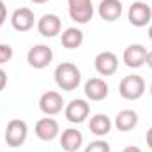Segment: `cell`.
Instances as JSON below:
<instances>
[{
    "label": "cell",
    "mask_w": 152,
    "mask_h": 152,
    "mask_svg": "<svg viewBox=\"0 0 152 152\" xmlns=\"http://www.w3.org/2000/svg\"><path fill=\"white\" fill-rule=\"evenodd\" d=\"M83 90H85L87 99H90V101H103V99L108 97L110 87H108V83L103 78H90L85 83Z\"/></svg>",
    "instance_id": "14"
},
{
    "label": "cell",
    "mask_w": 152,
    "mask_h": 152,
    "mask_svg": "<svg viewBox=\"0 0 152 152\" xmlns=\"http://www.w3.org/2000/svg\"><path fill=\"white\" fill-rule=\"evenodd\" d=\"M122 152H142V149H140V147H136V145H127Z\"/></svg>",
    "instance_id": "25"
},
{
    "label": "cell",
    "mask_w": 152,
    "mask_h": 152,
    "mask_svg": "<svg viewBox=\"0 0 152 152\" xmlns=\"http://www.w3.org/2000/svg\"><path fill=\"white\" fill-rule=\"evenodd\" d=\"M149 39H151V41H152V25H151V27H149Z\"/></svg>",
    "instance_id": "28"
},
{
    "label": "cell",
    "mask_w": 152,
    "mask_h": 152,
    "mask_svg": "<svg viewBox=\"0 0 152 152\" xmlns=\"http://www.w3.org/2000/svg\"><path fill=\"white\" fill-rule=\"evenodd\" d=\"M55 83L60 90H66V92H73L80 87L81 83V73L80 69L76 67L73 62H62L55 67Z\"/></svg>",
    "instance_id": "1"
},
{
    "label": "cell",
    "mask_w": 152,
    "mask_h": 152,
    "mask_svg": "<svg viewBox=\"0 0 152 152\" xmlns=\"http://www.w3.org/2000/svg\"><path fill=\"white\" fill-rule=\"evenodd\" d=\"M118 94L126 101H136L145 94V80L140 75L124 76L118 83Z\"/></svg>",
    "instance_id": "2"
},
{
    "label": "cell",
    "mask_w": 152,
    "mask_h": 152,
    "mask_svg": "<svg viewBox=\"0 0 152 152\" xmlns=\"http://www.w3.org/2000/svg\"><path fill=\"white\" fill-rule=\"evenodd\" d=\"M94 67L101 76H113L118 69V58L113 51H101L94 58Z\"/></svg>",
    "instance_id": "9"
},
{
    "label": "cell",
    "mask_w": 152,
    "mask_h": 152,
    "mask_svg": "<svg viewBox=\"0 0 152 152\" xmlns=\"http://www.w3.org/2000/svg\"><path fill=\"white\" fill-rule=\"evenodd\" d=\"M53 60V50L46 44H36L27 53V62L34 69H44Z\"/></svg>",
    "instance_id": "6"
},
{
    "label": "cell",
    "mask_w": 152,
    "mask_h": 152,
    "mask_svg": "<svg viewBox=\"0 0 152 152\" xmlns=\"http://www.w3.org/2000/svg\"><path fill=\"white\" fill-rule=\"evenodd\" d=\"M151 96H152V83H151Z\"/></svg>",
    "instance_id": "29"
},
{
    "label": "cell",
    "mask_w": 152,
    "mask_h": 152,
    "mask_svg": "<svg viewBox=\"0 0 152 152\" xmlns=\"http://www.w3.org/2000/svg\"><path fill=\"white\" fill-rule=\"evenodd\" d=\"M67 11H69L71 20L80 25L88 23L94 16L92 0H67Z\"/></svg>",
    "instance_id": "4"
},
{
    "label": "cell",
    "mask_w": 152,
    "mask_h": 152,
    "mask_svg": "<svg viewBox=\"0 0 152 152\" xmlns=\"http://www.w3.org/2000/svg\"><path fill=\"white\" fill-rule=\"evenodd\" d=\"M145 64H147V66H149V67L152 69V50L149 51V53H147V60H145Z\"/></svg>",
    "instance_id": "26"
},
{
    "label": "cell",
    "mask_w": 152,
    "mask_h": 152,
    "mask_svg": "<svg viewBox=\"0 0 152 152\" xmlns=\"http://www.w3.org/2000/svg\"><path fill=\"white\" fill-rule=\"evenodd\" d=\"M145 140H147V145L152 149V127L147 129V134H145Z\"/></svg>",
    "instance_id": "24"
},
{
    "label": "cell",
    "mask_w": 152,
    "mask_h": 152,
    "mask_svg": "<svg viewBox=\"0 0 152 152\" xmlns=\"http://www.w3.org/2000/svg\"><path fill=\"white\" fill-rule=\"evenodd\" d=\"M127 18H129V23L133 27H147L152 20V9L147 2H142V0H136L129 5V11H127Z\"/></svg>",
    "instance_id": "5"
},
{
    "label": "cell",
    "mask_w": 152,
    "mask_h": 152,
    "mask_svg": "<svg viewBox=\"0 0 152 152\" xmlns=\"http://www.w3.org/2000/svg\"><path fill=\"white\" fill-rule=\"evenodd\" d=\"M34 131H36V136H37L39 140H42V142H53L57 136H58V133H60V126H58V122L55 120V118H41L36 122V127H34Z\"/></svg>",
    "instance_id": "13"
},
{
    "label": "cell",
    "mask_w": 152,
    "mask_h": 152,
    "mask_svg": "<svg viewBox=\"0 0 152 152\" xmlns=\"http://www.w3.org/2000/svg\"><path fill=\"white\" fill-rule=\"evenodd\" d=\"M83 152H112V147H110V143L104 142V140H94V142H90V143L85 147Z\"/></svg>",
    "instance_id": "20"
},
{
    "label": "cell",
    "mask_w": 152,
    "mask_h": 152,
    "mask_svg": "<svg viewBox=\"0 0 152 152\" xmlns=\"http://www.w3.org/2000/svg\"><path fill=\"white\" fill-rule=\"evenodd\" d=\"M122 2L120 0H101L99 5H97V12L101 16V20L112 23V21H117L120 16H122Z\"/></svg>",
    "instance_id": "16"
},
{
    "label": "cell",
    "mask_w": 152,
    "mask_h": 152,
    "mask_svg": "<svg viewBox=\"0 0 152 152\" xmlns=\"http://www.w3.org/2000/svg\"><path fill=\"white\" fill-rule=\"evenodd\" d=\"M147 48L143 46V44H129L126 50H124V53H122V60H124V64L127 66V67H131V69H138V67H142L143 64H145V60H147Z\"/></svg>",
    "instance_id": "10"
},
{
    "label": "cell",
    "mask_w": 152,
    "mask_h": 152,
    "mask_svg": "<svg viewBox=\"0 0 152 152\" xmlns=\"http://www.w3.org/2000/svg\"><path fill=\"white\" fill-rule=\"evenodd\" d=\"M27 136H28V126L25 120L21 118H12L7 122L5 126V143L12 149L16 147H21L25 142H27Z\"/></svg>",
    "instance_id": "3"
},
{
    "label": "cell",
    "mask_w": 152,
    "mask_h": 152,
    "mask_svg": "<svg viewBox=\"0 0 152 152\" xmlns=\"http://www.w3.org/2000/svg\"><path fill=\"white\" fill-rule=\"evenodd\" d=\"M64 115L71 124H81L90 115V104L85 99H73L69 101V104H66Z\"/></svg>",
    "instance_id": "8"
},
{
    "label": "cell",
    "mask_w": 152,
    "mask_h": 152,
    "mask_svg": "<svg viewBox=\"0 0 152 152\" xmlns=\"http://www.w3.org/2000/svg\"><path fill=\"white\" fill-rule=\"evenodd\" d=\"M60 41H62V46L67 48V50H76L83 44V32L76 27H69L62 32L60 36Z\"/></svg>",
    "instance_id": "19"
},
{
    "label": "cell",
    "mask_w": 152,
    "mask_h": 152,
    "mask_svg": "<svg viewBox=\"0 0 152 152\" xmlns=\"http://www.w3.org/2000/svg\"><path fill=\"white\" fill-rule=\"evenodd\" d=\"M5 18H7V7H5V2L0 0V28L5 23Z\"/></svg>",
    "instance_id": "22"
},
{
    "label": "cell",
    "mask_w": 152,
    "mask_h": 152,
    "mask_svg": "<svg viewBox=\"0 0 152 152\" xmlns=\"http://www.w3.org/2000/svg\"><path fill=\"white\" fill-rule=\"evenodd\" d=\"M37 30L42 37H55L62 30V20L57 14H42L37 20Z\"/></svg>",
    "instance_id": "12"
},
{
    "label": "cell",
    "mask_w": 152,
    "mask_h": 152,
    "mask_svg": "<svg viewBox=\"0 0 152 152\" xmlns=\"http://www.w3.org/2000/svg\"><path fill=\"white\" fill-rule=\"evenodd\" d=\"M39 108H41L42 113L48 115V117L60 113L62 108H64V97H62V94L57 92V90H48V92H44V94L39 97Z\"/></svg>",
    "instance_id": "7"
},
{
    "label": "cell",
    "mask_w": 152,
    "mask_h": 152,
    "mask_svg": "<svg viewBox=\"0 0 152 152\" xmlns=\"http://www.w3.org/2000/svg\"><path fill=\"white\" fill-rule=\"evenodd\" d=\"M34 4H46V2H50V0H32Z\"/></svg>",
    "instance_id": "27"
},
{
    "label": "cell",
    "mask_w": 152,
    "mask_h": 152,
    "mask_svg": "<svg viewBox=\"0 0 152 152\" xmlns=\"http://www.w3.org/2000/svg\"><path fill=\"white\" fill-rule=\"evenodd\" d=\"M142 2H149V0H142Z\"/></svg>",
    "instance_id": "30"
},
{
    "label": "cell",
    "mask_w": 152,
    "mask_h": 152,
    "mask_svg": "<svg viewBox=\"0 0 152 152\" xmlns=\"http://www.w3.org/2000/svg\"><path fill=\"white\" fill-rule=\"evenodd\" d=\"M36 23V16L34 11L28 7H20L12 12L11 16V25L16 32H28Z\"/></svg>",
    "instance_id": "11"
},
{
    "label": "cell",
    "mask_w": 152,
    "mask_h": 152,
    "mask_svg": "<svg viewBox=\"0 0 152 152\" xmlns=\"http://www.w3.org/2000/svg\"><path fill=\"white\" fill-rule=\"evenodd\" d=\"M7 87V73L0 67V92Z\"/></svg>",
    "instance_id": "23"
},
{
    "label": "cell",
    "mask_w": 152,
    "mask_h": 152,
    "mask_svg": "<svg viewBox=\"0 0 152 152\" xmlns=\"http://www.w3.org/2000/svg\"><path fill=\"white\" fill-rule=\"evenodd\" d=\"M12 55H14V51L9 44H0V66L7 64L12 58Z\"/></svg>",
    "instance_id": "21"
},
{
    "label": "cell",
    "mask_w": 152,
    "mask_h": 152,
    "mask_svg": "<svg viewBox=\"0 0 152 152\" xmlns=\"http://www.w3.org/2000/svg\"><path fill=\"white\" fill-rule=\"evenodd\" d=\"M138 126V113L134 110H122L115 117V127L122 133L133 131Z\"/></svg>",
    "instance_id": "18"
},
{
    "label": "cell",
    "mask_w": 152,
    "mask_h": 152,
    "mask_svg": "<svg viewBox=\"0 0 152 152\" xmlns=\"http://www.w3.org/2000/svg\"><path fill=\"white\" fill-rule=\"evenodd\" d=\"M113 127V122L108 115L104 113H96L94 117H90V122H88V129L92 134L96 136H106Z\"/></svg>",
    "instance_id": "17"
},
{
    "label": "cell",
    "mask_w": 152,
    "mask_h": 152,
    "mask_svg": "<svg viewBox=\"0 0 152 152\" xmlns=\"http://www.w3.org/2000/svg\"><path fill=\"white\" fill-rule=\"evenodd\" d=\"M83 145V133L76 127H67L60 134V147L64 152H76Z\"/></svg>",
    "instance_id": "15"
}]
</instances>
